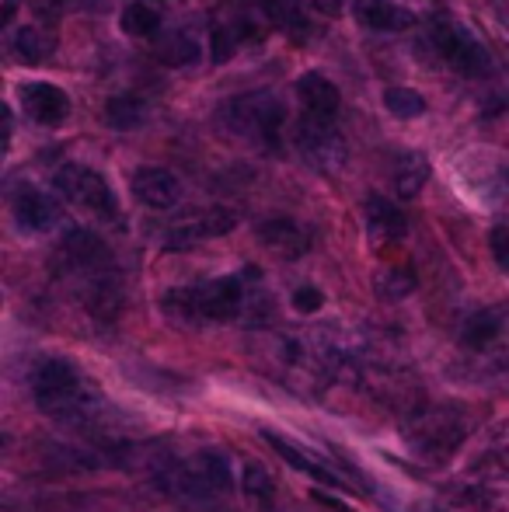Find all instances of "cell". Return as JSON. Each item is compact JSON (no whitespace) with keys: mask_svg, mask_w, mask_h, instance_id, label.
<instances>
[{"mask_svg":"<svg viewBox=\"0 0 509 512\" xmlns=\"http://www.w3.org/2000/svg\"><path fill=\"white\" fill-rule=\"evenodd\" d=\"M241 216L234 209H203V213H192L185 220H178L175 227L164 234V248L171 251H182V248H196V244L210 241V237H224L238 227Z\"/></svg>","mask_w":509,"mask_h":512,"instance_id":"cell-9","label":"cell"},{"mask_svg":"<svg viewBox=\"0 0 509 512\" xmlns=\"http://www.w3.org/2000/svg\"><path fill=\"white\" fill-rule=\"evenodd\" d=\"M262 436H265V443H269L272 450H276L279 457H283L286 464L293 467V471H304V474H311V478H318L321 485H335V488H346V481H342L339 474H335V471H328V467H321L318 460H314V457H307V453H300L297 446H293V443H286V439L279 436V432H269V429H265Z\"/></svg>","mask_w":509,"mask_h":512,"instance_id":"cell-19","label":"cell"},{"mask_svg":"<svg viewBox=\"0 0 509 512\" xmlns=\"http://www.w3.org/2000/svg\"><path fill=\"white\" fill-rule=\"evenodd\" d=\"M499 467L509 474V436L506 439H499Z\"/></svg>","mask_w":509,"mask_h":512,"instance_id":"cell-33","label":"cell"},{"mask_svg":"<svg viewBox=\"0 0 509 512\" xmlns=\"http://www.w3.org/2000/svg\"><path fill=\"white\" fill-rule=\"evenodd\" d=\"M21 105H25V115L39 126H60L70 115V98L63 88L46 81H32L21 84Z\"/></svg>","mask_w":509,"mask_h":512,"instance_id":"cell-13","label":"cell"},{"mask_svg":"<svg viewBox=\"0 0 509 512\" xmlns=\"http://www.w3.org/2000/svg\"><path fill=\"white\" fill-rule=\"evenodd\" d=\"M489 251H492V258H496L499 269L509 272V227H506V223L492 227V234H489Z\"/></svg>","mask_w":509,"mask_h":512,"instance_id":"cell-29","label":"cell"},{"mask_svg":"<svg viewBox=\"0 0 509 512\" xmlns=\"http://www.w3.org/2000/svg\"><path fill=\"white\" fill-rule=\"evenodd\" d=\"M196 56H199V39L189 28H171V32H161V39H157V60L164 67H185Z\"/></svg>","mask_w":509,"mask_h":512,"instance_id":"cell-21","label":"cell"},{"mask_svg":"<svg viewBox=\"0 0 509 512\" xmlns=\"http://www.w3.org/2000/svg\"><path fill=\"white\" fill-rule=\"evenodd\" d=\"M363 220H367V234L377 248H384V244H398L401 237L408 234L405 213H401V209L384 196H367V203H363Z\"/></svg>","mask_w":509,"mask_h":512,"instance_id":"cell-14","label":"cell"},{"mask_svg":"<svg viewBox=\"0 0 509 512\" xmlns=\"http://www.w3.org/2000/svg\"><path fill=\"white\" fill-rule=\"evenodd\" d=\"M405 439L412 446L415 457L429 460V464H443L450 460L468 439V422L457 408L436 405V408H419L405 425Z\"/></svg>","mask_w":509,"mask_h":512,"instance_id":"cell-3","label":"cell"},{"mask_svg":"<svg viewBox=\"0 0 509 512\" xmlns=\"http://www.w3.org/2000/svg\"><path fill=\"white\" fill-rule=\"evenodd\" d=\"M384 108L398 119H419L426 112V98L412 88H387L384 91Z\"/></svg>","mask_w":509,"mask_h":512,"instance_id":"cell-26","label":"cell"},{"mask_svg":"<svg viewBox=\"0 0 509 512\" xmlns=\"http://www.w3.org/2000/svg\"><path fill=\"white\" fill-rule=\"evenodd\" d=\"M353 4V0H311V7L314 11H321V14H328V18H339L346 7Z\"/></svg>","mask_w":509,"mask_h":512,"instance_id":"cell-31","label":"cell"},{"mask_svg":"<svg viewBox=\"0 0 509 512\" xmlns=\"http://www.w3.org/2000/svg\"><path fill=\"white\" fill-rule=\"evenodd\" d=\"M11 49H14V56H18L21 63L35 67V63L49 60V53H53V42H49V35L42 32V28L21 25L18 32L11 35Z\"/></svg>","mask_w":509,"mask_h":512,"instance_id":"cell-24","label":"cell"},{"mask_svg":"<svg viewBox=\"0 0 509 512\" xmlns=\"http://www.w3.org/2000/svg\"><path fill=\"white\" fill-rule=\"evenodd\" d=\"M119 25L133 39H157L161 35V11L154 4H147V0H133V4H126Z\"/></svg>","mask_w":509,"mask_h":512,"instance_id":"cell-23","label":"cell"},{"mask_svg":"<svg viewBox=\"0 0 509 512\" xmlns=\"http://www.w3.org/2000/svg\"><path fill=\"white\" fill-rule=\"evenodd\" d=\"M60 255H63V262L70 265V272L77 276V283L116 269L112 258H109V248H105V241L98 234H91V230H70V234L63 237Z\"/></svg>","mask_w":509,"mask_h":512,"instance_id":"cell-10","label":"cell"},{"mask_svg":"<svg viewBox=\"0 0 509 512\" xmlns=\"http://www.w3.org/2000/svg\"><path fill=\"white\" fill-rule=\"evenodd\" d=\"M220 115H224L227 129L238 133L241 140L276 143L279 129H283V119H286V108L272 91H248V95L231 98V102L220 108Z\"/></svg>","mask_w":509,"mask_h":512,"instance_id":"cell-5","label":"cell"},{"mask_svg":"<svg viewBox=\"0 0 509 512\" xmlns=\"http://www.w3.org/2000/svg\"><path fill=\"white\" fill-rule=\"evenodd\" d=\"M258 241H262L269 251H276V255H283V258H300L307 248H311L304 227H300V223H293V220H286V216H276V220L258 223Z\"/></svg>","mask_w":509,"mask_h":512,"instance_id":"cell-18","label":"cell"},{"mask_svg":"<svg viewBox=\"0 0 509 512\" xmlns=\"http://www.w3.org/2000/svg\"><path fill=\"white\" fill-rule=\"evenodd\" d=\"M429 39H433L436 53L450 63L454 70H461L464 77H482L492 70V56L468 28H461L450 18H436L433 28H429Z\"/></svg>","mask_w":509,"mask_h":512,"instance_id":"cell-7","label":"cell"},{"mask_svg":"<svg viewBox=\"0 0 509 512\" xmlns=\"http://www.w3.org/2000/svg\"><path fill=\"white\" fill-rule=\"evenodd\" d=\"M297 98H300V105H304V115L328 119V122H335L339 105H342L339 88H335L325 74H318V70H311V74L300 77V81H297Z\"/></svg>","mask_w":509,"mask_h":512,"instance_id":"cell-15","label":"cell"},{"mask_svg":"<svg viewBox=\"0 0 509 512\" xmlns=\"http://www.w3.org/2000/svg\"><path fill=\"white\" fill-rule=\"evenodd\" d=\"M164 488L178 499H189L192 506H210L220 495L231 492V464H227L224 453L203 450L185 464L168 467Z\"/></svg>","mask_w":509,"mask_h":512,"instance_id":"cell-4","label":"cell"},{"mask_svg":"<svg viewBox=\"0 0 509 512\" xmlns=\"http://www.w3.org/2000/svg\"><path fill=\"white\" fill-rule=\"evenodd\" d=\"M297 150L311 168L318 171H339L346 164V140L339 136L335 122L328 119H314V115H304L297 126Z\"/></svg>","mask_w":509,"mask_h":512,"instance_id":"cell-8","label":"cell"},{"mask_svg":"<svg viewBox=\"0 0 509 512\" xmlns=\"http://www.w3.org/2000/svg\"><path fill=\"white\" fill-rule=\"evenodd\" d=\"M245 488H248V495H255V499H269V495H272L269 474H265L258 464H248V471H245Z\"/></svg>","mask_w":509,"mask_h":512,"instance_id":"cell-30","label":"cell"},{"mask_svg":"<svg viewBox=\"0 0 509 512\" xmlns=\"http://www.w3.org/2000/svg\"><path fill=\"white\" fill-rule=\"evenodd\" d=\"M164 314L178 324H203V321H234L245 307V286L238 276L210 279V283L185 286V290L164 293Z\"/></svg>","mask_w":509,"mask_h":512,"instance_id":"cell-2","label":"cell"},{"mask_svg":"<svg viewBox=\"0 0 509 512\" xmlns=\"http://www.w3.org/2000/svg\"><path fill=\"white\" fill-rule=\"evenodd\" d=\"M314 502H321L325 509H332V512H349V506L342 499H332V495H325V492H314Z\"/></svg>","mask_w":509,"mask_h":512,"instance_id":"cell-32","label":"cell"},{"mask_svg":"<svg viewBox=\"0 0 509 512\" xmlns=\"http://www.w3.org/2000/svg\"><path fill=\"white\" fill-rule=\"evenodd\" d=\"M252 35V21L248 18H234V21H217L210 32V53L217 63H227L234 53H238L241 42Z\"/></svg>","mask_w":509,"mask_h":512,"instance_id":"cell-22","label":"cell"},{"mask_svg":"<svg viewBox=\"0 0 509 512\" xmlns=\"http://www.w3.org/2000/svg\"><path fill=\"white\" fill-rule=\"evenodd\" d=\"M105 122L112 129H136L147 122V102L136 95H112L105 102Z\"/></svg>","mask_w":509,"mask_h":512,"instance_id":"cell-25","label":"cell"},{"mask_svg":"<svg viewBox=\"0 0 509 512\" xmlns=\"http://www.w3.org/2000/svg\"><path fill=\"white\" fill-rule=\"evenodd\" d=\"M503 331H506V314L496 307L489 310H478L464 321L461 328V345L468 352H492L499 342H503Z\"/></svg>","mask_w":509,"mask_h":512,"instance_id":"cell-17","label":"cell"},{"mask_svg":"<svg viewBox=\"0 0 509 512\" xmlns=\"http://www.w3.org/2000/svg\"><path fill=\"white\" fill-rule=\"evenodd\" d=\"M32 398L46 415L84 425L98 411V394L67 359H46L32 377Z\"/></svg>","mask_w":509,"mask_h":512,"instance_id":"cell-1","label":"cell"},{"mask_svg":"<svg viewBox=\"0 0 509 512\" xmlns=\"http://www.w3.org/2000/svg\"><path fill=\"white\" fill-rule=\"evenodd\" d=\"M415 290V272L412 269H387L377 276V293L384 300H405Z\"/></svg>","mask_w":509,"mask_h":512,"instance_id":"cell-27","label":"cell"},{"mask_svg":"<svg viewBox=\"0 0 509 512\" xmlns=\"http://www.w3.org/2000/svg\"><path fill=\"white\" fill-rule=\"evenodd\" d=\"M129 189L150 209H175L182 203V182L168 168H136L129 178Z\"/></svg>","mask_w":509,"mask_h":512,"instance_id":"cell-11","label":"cell"},{"mask_svg":"<svg viewBox=\"0 0 509 512\" xmlns=\"http://www.w3.org/2000/svg\"><path fill=\"white\" fill-rule=\"evenodd\" d=\"M53 185L63 199H70L74 206L95 213L98 220H112V223L123 220L119 203H116V192L109 189V182H105L98 171L81 168V164H63V168H56Z\"/></svg>","mask_w":509,"mask_h":512,"instance_id":"cell-6","label":"cell"},{"mask_svg":"<svg viewBox=\"0 0 509 512\" xmlns=\"http://www.w3.org/2000/svg\"><path fill=\"white\" fill-rule=\"evenodd\" d=\"M11 213H14V223H18L25 234H46V230H53L56 220H60L56 203L42 189H35V185H21V189L14 192Z\"/></svg>","mask_w":509,"mask_h":512,"instance_id":"cell-12","label":"cell"},{"mask_svg":"<svg viewBox=\"0 0 509 512\" xmlns=\"http://www.w3.org/2000/svg\"><path fill=\"white\" fill-rule=\"evenodd\" d=\"M321 307H325V293H321L318 286H300V290H293V310H297V314H318Z\"/></svg>","mask_w":509,"mask_h":512,"instance_id":"cell-28","label":"cell"},{"mask_svg":"<svg viewBox=\"0 0 509 512\" xmlns=\"http://www.w3.org/2000/svg\"><path fill=\"white\" fill-rule=\"evenodd\" d=\"M356 25L367 28V32L387 35V32H405L415 25V18L401 4L391 0H356Z\"/></svg>","mask_w":509,"mask_h":512,"instance_id":"cell-16","label":"cell"},{"mask_svg":"<svg viewBox=\"0 0 509 512\" xmlns=\"http://www.w3.org/2000/svg\"><path fill=\"white\" fill-rule=\"evenodd\" d=\"M429 182V161L422 154H401L394 161V196L415 199Z\"/></svg>","mask_w":509,"mask_h":512,"instance_id":"cell-20","label":"cell"}]
</instances>
